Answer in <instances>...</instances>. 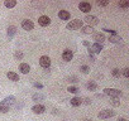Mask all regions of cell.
Instances as JSON below:
<instances>
[{"mask_svg":"<svg viewBox=\"0 0 129 121\" xmlns=\"http://www.w3.org/2000/svg\"><path fill=\"white\" fill-rule=\"evenodd\" d=\"M104 95L105 96H109V97H115V98H119L123 96V92L120 90H116V88H105L104 90Z\"/></svg>","mask_w":129,"mask_h":121,"instance_id":"6da1fadb","label":"cell"},{"mask_svg":"<svg viewBox=\"0 0 129 121\" xmlns=\"http://www.w3.org/2000/svg\"><path fill=\"white\" fill-rule=\"evenodd\" d=\"M113 116H115V111L111 110V108H104V110H101V111L98 113V117H99L100 120L110 118V117H113Z\"/></svg>","mask_w":129,"mask_h":121,"instance_id":"7a4b0ae2","label":"cell"},{"mask_svg":"<svg viewBox=\"0 0 129 121\" xmlns=\"http://www.w3.org/2000/svg\"><path fill=\"white\" fill-rule=\"evenodd\" d=\"M66 28H67L69 30H77L79 28H82V20H80V19L71 20V22L67 23Z\"/></svg>","mask_w":129,"mask_h":121,"instance_id":"3957f363","label":"cell"},{"mask_svg":"<svg viewBox=\"0 0 129 121\" xmlns=\"http://www.w3.org/2000/svg\"><path fill=\"white\" fill-rule=\"evenodd\" d=\"M89 50V54H99L101 50H103V44H99V43H94L92 45H90L87 48Z\"/></svg>","mask_w":129,"mask_h":121,"instance_id":"277c9868","label":"cell"},{"mask_svg":"<svg viewBox=\"0 0 129 121\" xmlns=\"http://www.w3.org/2000/svg\"><path fill=\"white\" fill-rule=\"evenodd\" d=\"M84 20L87 23L89 27H94V25H98V24H99V19H98L95 15H90V14H87V15L85 17Z\"/></svg>","mask_w":129,"mask_h":121,"instance_id":"5b68a950","label":"cell"},{"mask_svg":"<svg viewBox=\"0 0 129 121\" xmlns=\"http://www.w3.org/2000/svg\"><path fill=\"white\" fill-rule=\"evenodd\" d=\"M39 65H41V67H43L46 70L47 68L49 70V67H51V58L48 55H42L39 58Z\"/></svg>","mask_w":129,"mask_h":121,"instance_id":"8992f818","label":"cell"},{"mask_svg":"<svg viewBox=\"0 0 129 121\" xmlns=\"http://www.w3.org/2000/svg\"><path fill=\"white\" fill-rule=\"evenodd\" d=\"M15 101H17V98H15L14 96H7L5 98H3L2 101H0V105H5V106L12 107V106L15 103Z\"/></svg>","mask_w":129,"mask_h":121,"instance_id":"52a82bcc","label":"cell"},{"mask_svg":"<svg viewBox=\"0 0 129 121\" xmlns=\"http://www.w3.org/2000/svg\"><path fill=\"white\" fill-rule=\"evenodd\" d=\"M79 9L87 15V14L91 12V4L87 3V2H81V3L79 4Z\"/></svg>","mask_w":129,"mask_h":121,"instance_id":"ba28073f","label":"cell"},{"mask_svg":"<svg viewBox=\"0 0 129 121\" xmlns=\"http://www.w3.org/2000/svg\"><path fill=\"white\" fill-rule=\"evenodd\" d=\"M74 58V52L71 49H64L63 53H62V59L64 62H71Z\"/></svg>","mask_w":129,"mask_h":121,"instance_id":"9c48e42d","label":"cell"},{"mask_svg":"<svg viewBox=\"0 0 129 121\" xmlns=\"http://www.w3.org/2000/svg\"><path fill=\"white\" fill-rule=\"evenodd\" d=\"M32 111H33V113H36V115H42V113L46 112V107H44L42 103H36V105L32 107Z\"/></svg>","mask_w":129,"mask_h":121,"instance_id":"30bf717a","label":"cell"},{"mask_svg":"<svg viewBox=\"0 0 129 121\" xmlns=\"http://www.w3.org/2000/svg\"><path fill=\"white\" fill-rule=\"evenodd\" d=\"M38 24H39L41 27H48V25L51 24V18L47 17V15H41V17L38 18Z\"/></svg>","mask_w":129,"mask_h":121,"instance_id":"8fae6325","label":"cell"},{"mask_svg":"<svg viewBox=\"0 0 129 121\" xmlns=\"http://www.w3.org/2000/svg\"><path fill=\"white\" fill-rule=\"evenodd\" d=\"M22 28H23L24 30H33L34 23H33L32 20H29V19H24V20L22 22Z\"/></svg>","mask_w":129,"mask_h":121,"instance_id":"7c38bea8","label":"cell"},{"mask_svg":"<svg viewBox=\"0 0 129 121\" xmlns=\"http://www.w3.org/2000/svg\"><path fill=\"white\" fill-rule=\"evenodd\" d=\"M92 38H94L95 43H99V44H103V42H104V40H106V38H105L104 33H94Z\"/></svg>","mask_w":129,"mask_h":121,"instance_id":"4fadbf2b","label":"cell"},{"mask_svg":"<svg viewBox=\"0 0 129 121\" xmlns=\"http://www.w3.org/2000/svg\"><path fill=\"white\" fill-rule=\"evenodd\" d=\"M58 18H59L61 20H70L71 14H70L69 10H59V12H58Z\"/></svg>","mask_w":129,"mask_h":121,"instance_id":"5bb4252c","label":"cell"},{"mask_svg":"<svg viewBox=\"0 0 129 121\" xmlns=\"http://www.w3.org/2000/svg\"><path fill=\"white\" fill-rule=\"evenodd\" d=\"M19 71H20V73H23V75H28V73L30 72V66H29L28 63H20V65H19Z\"/></svg>","mask_w":129,"mask_h":121,"instance_id":"9a60e30c","label":"cell"},{"mask_svg":"<svg viewBox=\"0 0 129 121\" xmlns=\"http://www.w3.org/2000/svg\"><path fill=\"white\" fill-rule=\"evenodd\" d=\"M15 34H17V27H15V25H9L8 29H7V35H8V38H13Z\"/></svg>","mask_w":129,"mask_h":121,"instance_id":"2e32d148","label":"cell"},{"mask_svg":"<svg viewBox=\"0 0 129 121\" xmlns=\"http://www.w3.org/2000/svg\"><path fill=\"white\" fill-rule=\"evenodd\" d=\"M109 42H110V43H114V44H120V43H123V38L119 37L118 34L110 35V37H109Z\"/></svg>","mask_w":129,"mask_h":121,"instance_id":"e0dca14e","label":"cell"},{"mask_svg":"<svg viewBox=\"0 0 129 121\" xmlns=\"http://www.w3.org/2000/svg\"><path fill=\"white\" fill-rule=\"evenodd\" d=\"M98 87H99V85H98L95 81H89V82L86 83V88H87L89 91H91V92H95V91L98 90Z\"/></svg>","mask_w":129,"mask_h":121,"instance_id":"ac0fdd59","label":"cell"},{"mask_svg":"<svg viewBox=\"0 0 129 121\" xmlns=\"http://www.w3.org/2000/svg\"><path fill=\"white\" fill-rule=\"evenodd\" d=\"M70 103H71L74 107H77V106L82 105V98L79 97V96H75V97H72V98L70 100Z\"/></svg>","mask_w":129,"mask_h":121,"instance_id":"d6986e66","label":"cell"},{"mask_svg":"<svg viewBox=\"0 0 129 121\" xmlns=\"http://www.w3.org/2000/svg\"><path fill=\"white\" fill-rule=\"evenodd\" d=\"M7 77L10 80V81H13V82H18L20 78H19V75L18 73H15V72H12V71H9L8 73H7Z\"/></svg>","mask_w":129,"mask_h":121,"instance_id":"ffe728a7","label":"cell"},{"mask_svg":"<svg viewBox=\"0 0 129 121\" xmlns=\"http://www.w3.org/2000/svg\"><path fill=\"white\" fill-rule=\"evenodd\" d=\"M32 98H33V101H36L37 103H39L41 101H44V95H42V93H39V92H37V93H34L33 96H32Z\"/></svg>","mask_w":129,"mask_h":121,"instance_id":"44dd1931","label":"cell"},{"mask_svg":"<svg viewBox=\"0 0 129 121\" xmlns=\"http://www.w3.org/2000/svg\"><path fill=\"white\" fill-rule=\"evenodd\" d=\"M4 5H5V8L12 9V8L17 7V0H7V2H4Z\"/></svg>","mask_w":129,"mask_h":121,"instance_id":"7402d4cb","label":"cell"},{"mask_svg":"<svg viewBox=\"0 0 129 121\" xmlns=\"http://www.w3.org/2000/svg\"><path fill=\"white\" fill-rule=\"evenodd\" d=\"M81 30H82V33H84V34H92V33H94L92 27H89V25L82 27V28H81Z\"/></svg>","mask_w":129,"mask_h":121,"instance_id":"603a6c76","label":"cell"},{"mask_svg":"<svg viewBox=\"0 0 129 121\" xmlns=\"http://www.w3.org/2000/svg\"><path fill=\"white\" fill-rule=\"evenodd\" d=\"M13 55H14V59H17V60H22L23 57H24V54H23L22 50H15Z\"/></svg>","mask_w":129,"mask_h":121,"instance_id":"cb8c5ba5","label":"cell"},{"mask_svg":"<svg viewBox=\"0 0 129 121\" xmlns=\"http://www.w3.org/2000/svg\"><path fill=\"white\" fill-rule=\"evenodd\" d=\"M69 92L74 93V95H79L80 93V88L76 87V86H69Z\"/></svg>","mask_w":129,"mask_h":121,"instance_id":"d4e9b609","label":"cell"},{"mask_svg":"<svg viewBox=\"0 0 129 121\" xmlns=\"http://www.w3.org/2000/svg\"><path fill=\"white\" fill-rule=\"evenodd\" d=\"M118 7L121 8V9H128L129 8V2H126V0H121V2L118 3Z\"/></svg>","mask_w":129,"mask_h":121,"instance_id":"484cf974","label":"cell"},{"mask_svg":"<svg viewBox=\"0 0 129 121\" xmlns=\"http://www.w3.org/2000/svg\"><path fill=\"white\" fill-rule=\"evenodd\" d=\"M80 71H81V73H84V75H89V72H90V67L86 66V65H84V66L80 67Z\"/></svg>","mask_w":129,"mask_h":121,"instance_id":"4316f807","label":"cell"},{"mask_svg":"<svg viewBox=\"0 0 129 121\" xmlns=\"http://www.w3.org/2000/svg\"><path fill=\"white\" fill-rule=\"evenodd\" d=\"M9 111H10V107H9V106L0 105V112H2V113H8Z\"/></svg>","mask_w":129,"mask_h":121,"instance_id":"83f0119b","label":"cell"},{"mask_svg":"<svg viewBox=\"0 0 129 121\" xmlns=\"http://www.w3.org/2000/svg\"><path fill=\"white\" fill-rule=\"evenodd\" d=\"M111 75H113L114 77H120V76H121V71H120L119 68H113V70H111Z\"/></svg>","mask_w":129,"mask_h":121,"instance_id":"f1b7e54d","label":"cell"},{"mask_svg":"<svg viewBox=\"0 0 129 121\" xmlns=\"http://www.w3.org/2000/svg\"><path fill=\"white\" fill-rule=\"evenodd\" d=\"M66 80H67L69 82H71V83H77V82H79V78H77L76 76H69Z\"/></svg>","mask_w":129,"mask_h":121,"instance_id":"f546056e","label":"cell"},{"mask_svg":"<svg viewBox=\"0 0 129 121\" xmlns=\"http://www.w3.org/2000/svg\"><path fill=\"white\" fill-rule=\"evenodd\" d=\"M98 7H108L109 5V0H105V2H101V0H98L96 2Z\"/></svg>","mask_w":129,"mask_h":121,"instance_id":"4dcf8cb0","label":"cell"},{"mask_svg":"<svg viewBox=\"0 0 129 121\" xmlns=\"http://www.w3.org/2000/svg\"><path fill=\"white\" fill-rule=\"evenodd\" d=\"M110 103H111L113 106H120V101H119V98H115V97H113V98L110 100Z\"/></svg>","mask_w":129,"mask_h":121,"instance_id":"1f68e13d","label":"cell"},{"mask_svg":"<svg viewBox=\"0 0 129 121\" xmlns=\"http://www.w3.org/2000/svg\"><path fill=\"white\" fill-rule=\"evenodd\" d=\"M121 75H123L125 78H128V77H129V68H124L123 72H121Z\"/></svg>","mask_w":129,"mask_h":121,"instance_id":"d6a6232c","label":"cell"},{"mask_svg":"<svg viewBox=\"0 0 129 121\" xmlns=\"http://www.w3.org/2000/svg\"><path fill=\"white\" fill-rule=\"evenodd\" d=\"M33 87H34V88H38V90H42V88H43V85L39 83V82H34V83H33Z\"/></svg>","mask_w":129,"mask_h":121,"instance_id":"836d02e7","label":"cell"},{"mask_svg":"<svg viewBox=\"0 0 129 121\" xmlns=\"http://www.w3.org/2000/svg\"><path fill=\"white\" fill-rule=\"evenodd\" d=\"M103 30H104V32H106V33H110L111 35H115V34H116V32H115V30H113V29H108V28H104Z\"/></svg>","mask_w":129,"mask_h":121,"instance_id":"e575fe53","label":"cell"},{"mask_svg":"<svg viewBox=\"0 0 129 121\" xmlns=\"http://www.w3.org/2000/svg\"><path fill=\"white\" fill-rule=\"evenodd\" d=\"M82 103H84V105H90V103H91V98H89V97L84 98V100H82Z\"/></svg>","mask_w":129,"mask_h":121,"instance_id":"d590c367","label":"cell"},{"mask_svg":"<svg viewBox=\"0 0 129 121\" xmlns=\"http://www.w3.org/2000/svg\"><path fill=\"white\" fill-rule=\"evenodd\" d=\"M82 44H84V45H85V47H87V48H89V47H90V43H89V42H87V40H84V42H82Z\"/></svg>","mask_w":129,"mask_h":121,"instance_id":"8d00e7d4","label":"cell"},{"mask_svg":"<svg viewBox=\"0 0 129 121\" xmlns=\"http://www.w3.org/2000/svg\"><path fill=\"white\" fill-rule=\"evenodd\" d=\"M116 121H128V120H126L125 117H119V118H118Z\"/></svg>","mask_w":129,"mask_h":121,"instance_id":"74e56055","label":"cell"},{"mask_svg":"<svg viewBox=\"0 0 129 121\" xmlns=\"http://www.w3.org/2000/svg\"><path fill=\"white\" fill-rule=\"evenodd\" d=\"M105 95H99V93H96V97H99V98H103Z\"/></svg>","mask_w":129,"mask_h":121,"instance_id":"f35d334b","label":"cell"},{"mask_svg":"<svg viewBox=\"0 0 129 121\" xmlns=\"http://www.w3.org/2000/svg\"><path fill=\"white\" fill-rule=\"evenodd\" d=\"M84 121H92V120H91V118H85Z\"/></svg>","mask_w":129,"mask_h":121,"instance_id":"ab89813d","label":"cell"}]
</instances>
